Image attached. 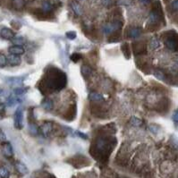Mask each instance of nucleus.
Masks as SVG:
<instances>
[{
    "label": "nucleus",
    "mask_w": 178,
    "mask_h": 178,
    "mask_svg": "<svg viewBox=\"0 0 178 178\" xmlns=\"http://www.w3.org/2000/svg\"><path fill=\"white\" fill-rule=\"evenodd\" d=\"M115 143H116V140L114 137L99 136L95 141L94 147H92V149L94 150L92 156L99 157L100 159L107 158L109 156V153L112 151Z\"/></svg>",
    "instance_id": "obj_2"
},
{
    "label": "nucleus",
    "mask_w": 178,
    "mask_h": 178,
    "mask_svg": "<svg viewBox=\"0 0 178 178\" xmlns=\"http://www.w3.org/2000/svg\"><path fill=\"white\" fill-rule=\"evenodd\" d=\"M42 107L47 110V111H50L53 109L54 107V103H53V100L49 99H46L43 102H42Z\"/></svg>",
    "instance_id": "obj_19"
},
{
    "label": "nucleus",
    "mask_w": 178,
    "mask_h": 178,
    "mask_svg": "<svg viewBox=\"0 0 178 178\" xmlns=\"http://www.w3.org/2000/svg\"><path fill=\"white\" fill-rule=\"evenodd\" d=\"M0 36L5 39H13L15 33L9 28H3L0 30Z\"/></svg>",
    "instance_id": "obj_7"
},
{
    "label": "nucleus",
    "mask_w": 178,
    "mask_h": 178,
    "mask_svg": "<svg viewBox=\"0 0 178 178\" xmlns=\"http://www.w3.org/2000/svg\"><path fill=\"white\" fill-rule=\"evenodd\" d=\"M14 127L18 130L22 129L23 127V114L21 107H19L14 113Z\"/></svg>",
    "instance_id": "obj_5"
},
{
    "label": "nucleus",
    "mask_w": 178,
    "mask_h": 178,
    "mask_svg": "<svg viewBox=\"0 0 178 178\" xmlns=\"http://www.w3.org/2000/svg\"><path fill=\"white\" fill-rule=\"evenodd\" d=\"M72 8H73L74 12H75L77 15H81V14H83V10H82L81 6H80L77 2H75V1H74V2L72 3Z\"/></svg>",
    "instance_id": "obj_21"
},
{
    "label": "nucleus",
    "mask_w": 178,
    "mask_h": 178,
    "mask_svg": "<svg viewBox=\"0 0 178 178\" xmlns=\"http://www.w3.org/2000/svg\"><path fill=\"white\" fill-rule=\"evenodd\" d=\"M141 29L139 27H135V28H131L129 30V37L131 38H137L141 36Z\"/></svg>",
    "instance_id": "obj_16"
},
{
    "label": "nucleus",
    "mask_w": 178,
    "mask_h": 178,
    "mask_svg": "<svg viewBox=\"0 0 178 178\" xmlns=\"http://www.w3.org/2000/svg\"><path fill=\"white\" fill-rule=\"evenodd\" d=\"M13 43L14 44V45H18V46H22L24 42H25V40H24V38L22 37H18V38H13Z\"/></svg>",
    "instance_id": "obj_28"
},
{
    "label": "nucleus",
    "mask_w": 178,
    "mask_h": 178,
    "mask_svg": "<svg viewBox=\"0 0 178 178\" xmlns=\"http://www.w3.org/2000/svg\"><path fill=\"white\" fill-rule=\"evenodd\" d=\"M132 47H133V50H134L135 55H141V54H143V53H146V46L143 43L134 42Z\"/></svg>",
    "instance_id": "obj_8"
},
{
    "label": "nucleus",
    "mask_w": 178,
    "mask_h": 178,
    "mask_svg": "<svg viewBox=\"0 0 178 178\" xmlns=\"http://www.w3.org/2000/svg\"><path fill=\"white\" fill-rule=\"evenodd\" d=\"M15 168L16 170L18 171L20 174H22V175H26V174H28L29 170L27 168V167L23 164V163H22V162H20V161H17L16 163H15Z\"/></svg>",
    "instance_id": "obj_14"
},
{
    "label": "nucleus",
    "mask_w": 178,
    "mask_h": 178,
    "mask_svg": "<svg viewBox=\"0 0 178 178\" xmlns=\"http://www.w3.org/2000/svg\"><path fill=\"white\" fill-rule=\"evenodd\" d=\"M7 63L12 66H19L21 64V58H20L19 56L11 54V55L7 56Z\"/></svg>",
    "instance_id": "obj_11"
},
{
    "label": "nucleus",
    "mask_w": 178,
    "mask_h": 178,
    "mask_svg": "<svg viewBox=\"0 0 178 178\" xmlns=\"http://www.w3.org/2000/svg\"><path fill=\"white\" fill-rule=\"evenodd\" d=\"M6 63H7V57L3 54H0V67H4L6 65Z\"/></svg>",
    "instance_id": "obj_30"
},
{
    "label": "nucleus",
    "mask_w": 178,
    "mask_h": 178,
    "mask_svg": "<svg viewBox=\"0 0 178 178\" xmlns=\"http://www.w3.org/2000/svg\"><path fill=\"white\" fill-rule=\"evenodd\" d=\"M122 26L123 22L121 21H115L111 23L106 24L103 27V31L104 33H106V34H111L115 31L119 30L120 29L122 28Z\"/></svg>",
    "instance_id": "obj_4"
},
{
    "label": "nucleus",
    "mask_w": 178,
    "mask_h": 178,
    "mask_svg": "<svg viewBox=\"0 0 178 178\" xmlns=\"http://www.w3.org/2000/svg\"><path fill=\"white\" fill-rule=\"evenodd\" d=\"M165 44L169 50L178 51V32L175 30H169L166 33Z\"/></svg>",
    "instance_id": "obj_3"
},
{
    "label": "nucleus",
    "mask_w": 178,
    "mask_h": 178,
    "mask_svg": "<svg viewBox=\"0 0 178 178\" xmlns=\"http://www.w3.org/2000/svg\"><path fill=\"white\" fill-rule=\"evenodd\" d=\"M160 47V41L158 40L157 38H152L150 40V47L152 49H157L158 47Z\"/></svg>",
    "instance_id": "obj_27"
},
{
    "label": "nucleus",
    "mask_w": 178,
    "mask_h": 178,
    "mask_svg": "<svg viewBox=\"0 0 178 178\" xmlns=\"http://www.w3.org/2000/svg\"><path fill=\"white\" fill-rule=\"evenodd\" d=\"M66 38L69 39H75L76 38V32L75 31H67L66 33Z\"/></svg>",
    "instance_id": "obj_32"
},
{
    "label": "nucleus",
    "mask_w": 178,
    "mask_h": 178,
    "mask_svg": "<svg viewBox=\"0 0 178 178\" xmlns=\"http://www.w3.org/2000/svg\"><path fill=\"white\" fill-rule=\"evenodd\" d=\"M121 50H122L123 54V56L124 57L126 58V59H129L130 57H131V51H130V46H129V44L128 43H123L122 45V47H121Z\"/></svg>",
    "instance_id": "obj_17"
},
{
    "label": "nucleus",
    "mask_w": 178,
    "mask_h": 178,
    "mask_svg": "<svg viewBox=\"0 0 178 178\" xmlns=\"http://www.w3.org/2000/svg\"><path fill=\"white\" fill-rule=\"evenodd\" d=\"M23 80H24V78H22V77H10L6 79V82L10 86H14V87L18 86L19 87L22 84Z\"/></svg>",
    "instance_id": "obj_9"
},
{
    "label": "nucleus",
    "mask_w": 178,
    "mask_h": 178,
    "mask_svg": "<svg viewBox=\"0 0 178 178\" xmlns=\"http://www.w3.org/2000/svg\"><path fill=\"white\" fill-rule=\"evenodd\" d=\"M10 173L8 169L5 167H0V177L1 178H9Z\"/></svg>",
    "instance_id": "obj_23"
},
{
    "label": "nucleus",
    "mask_w": 178,
    "mask_h": 178,
    "mask_svg": "<svg viewBox=\"0 0 178 178\" xmlns=\"http://www.w3.org/2000/svg\"><path fill=\"white\" fill-rule=\"evenodd\" d=\"M171 7L174 11H178V0H175L171 4Z\"/></svg>",
    "instance_id": "obj_34"
},
{
    "label": "nucleus",
    "mask_w": 178,
    "mask_h": 178,
    "mask_svg": "<svg viewBox=\"0 0 178 178\" xmlns=\"http://www.w3.org/2000/svg\"><path fill=\"white\" fill-rule=\"evenodd\" d=\"M21 102H22V99H19V98L9 97L8 99H7V105L8 106H13V105H15L16 103H21Z\"/></svg>",
    "instance_id": "obj_26"
},
{
    "label": "nucleus",
    "mask_w": 178,
    "mask_h": 178,
    "mask_svg": "<svg viewBox=\"0 0 178 178\" xmlns=\"http://www.w3.org/2000/svg\"><path fill=\"white\" fill-rule=\"evenodd\" d=\"M119 39H120V37H119V36L111 37L109 38V42H117V41H119Z\"/></svg>",
    "instance_id": "obj_37"
},
{
    "label": "nucleus",
    "mask_w": 178,
    "mask_h": 178,
    "mask_svg": "<svg viewBox=\"0 0 178 178\" xmlns=\"http://www.w3.org/2000/svg\"><path fill=\"white\" fill-rule=\"evenodd\" d=\"M8 52L12 55H16V56H21L24 53V48L22 46H18V45H14L8 48Z\"/></svg>",
    "instance_id": "obj_10"
},
{
    "label": "nucleus",
    "mask_w": 178,
    "mask_h": 178,
    "mask_svg": "<svg viewBox=\"0 0 178 178\" xmlns=\"http://www.w3.org/2000/svg\"><path fill=\"white\" fill-rule=\"evenodd\" d=\"M81 73H82V75H83V76L87 77V76H90V75H91L93 74V70H92V68L91 66H87V65H83L81 67Z\"/></svg>",
    "instance_id": "obj_18"
},
{
    "label": "nucleus",
    "mask_w": 178,
    "mask_h": 178,
    "mask_svg": "<svg viewBox=\"0 0 178 178\" xmlns=\"http://www.w3.org/2000/svg\"><path fill=\"white\" fill-rule=\"evenodd\" d=\"M89 99L91 100V101H95V102H99V101H103L104 98L100 93L91 92V93L89 94Z\"/></svg>",
    "instance_id": "obj_15"
},
{
    "label": "nucleus",
    "mask_w": 178,
    "mask_h": 178,
    "mask_svg": "<svg viewBox=\"0 0 178 178\" xmlns=\"http://www.w3.org/2000/svg\"><path fill=\"white\" fill-rule=\"evenodd\" d=\"M75 132L78 137H80V138H82V139H84V140H87V139H88V135H86L84 132H83V131H75Z\"/></svg>",
    "instance_id": "obj_33"
},
{
    "label": "nucleus",
    "mask_w": 178,
    "mask_h": 178,
    "mask_svg": "<svg viewBox=\"0 0 178 178\" xmlns=\"http://www.w3.org/2000/svg\"><path fill=\"white\" fill-rule=\"evenodd\" d=\"M29 129L32 135H37L38 133V126L34 123H30V126H29Z\"/></svg>",
    "instance_id": "obj_25"
},
{
    "label": "nucleus",
    "mask_w": 178,
    "mask_h": 178,
    "mask_svg": "<svg viewBox=\"0 0 178 178\" xmlns=\"http://www.w3.org/2000/svg\"><path fill=\"white\" fill-rule=\"evenodd\" d=\"M102 2H103V4L105 6H109V5H111V0H102Z\"/></svg>",
    "instance_id": "obj_40"
},
{
    "label": "nucleus",
    "mask_w": 178,
    "mask_h": 178,
    "mask_svg": "<svg viewBox=\"0 0 178 178\" xmlns=\"http://www.w3.org/2000/svg\"><path fill=\"white\" fill-rule=\"evenodd\" d=\"M6 141V134L4 133V131L0 129V141L3 142V141Z\"/></svg>",
    "instance_id": "obj_35"
},
{
    "label": "nucleus",
    "mask_w": 178,
    "mask_h": 178,
    "mask_svg": "<svg viewBox=\"0 0 178 178\" xmlns=\"http://www.w3.org/2000/svg\"><path fill=\"white\" fill-rule=\"evenodd\" d=\"M28 88H22V87H17L14 90V93L16 96H22L23 94H25L27 92Z\"/></svg>",
    "instance_id": "obj_22"
},
{
    "label": "nucleus",
    "mask_w": 178,
    "mask_h": 178,
    "mask_svg": "<svg viewBox=\"0 0 178 178\" xmlns=\"http://www.w3.org/2000/svg\"><path fill=\"white\" fill-rule=\"evenodd\" d=\"M67 78L66 75L60 69L52 67L47 69L46 75L43 78V83H40V86H43V89H40L41 92L46 91H57L66 87Z\"/></svg>",
    "instance_id": "obj_1"
},
{
    "label": "nucleus",
    "mask_w": 178,
    "mask_h": 178,
    "mask_svg": "<svg viewBox=\"0 0 178 178\" xmlns=\"http://www.w3.org/2000/svg\"><path fill=\"white\" fill-rule=\"evenodd\" d=\"M82 57H83V56H82L81 54H79V53H74V54H72L71 56H70L71 60H72L73 62H75V63H77L80 59H82Z\"/></svg>",
    "instance_id": "obj_29"
},
{
    "label": "nucleus",
    "mask_w": 178,
    "mask_h": 178,
    "mask_svg": "<svg viewBox=\"0 0 178 178\" xmlns=\"http://www.w3.org/2000/svg\"><path fill=\"white\" fill-rule=\"evenodd\" d=\"M25 6L24 0H13V6L16 10L22 9Z\"/></svg>",
    "instance_id": "obj_20"
},
{
    "label": "nucleus",
    "mask_w": 178,
    "mask_h": 178,
    "mask_svg": "<svg viewBox=\"0 0 178 178\" xmlns=\"http://www.w3.org/2000/svg\"><path fill=\"white\" fill-rule=\"evenodd\" d=\"M120 3L123 4L124 6H129V5H130V1H129V0H121Z\"/></svg>",
    "instance_id": "obj_39"
},
{
    "label": "nucleus",
    "mask_w": 178,
    "mask_h": 178,
    "mask_svg": "<svg viewBox=\"0 0 178 178\" xmlns=\"http://www.w3.org/2000/svg\"><path fill=\"white\" fill-rule=\"evenodd\" d=\"M54 129V126H53V123L51 122H45L42 126L40 127V132L42 133V135L44 137H48L49 135H51L52 131Z\"/></svg>",
    "instance_id": "obj_6"
},
{
    "label": "nucleus",
    "mask_w": 178,
    "mask_h": 178,
    "mask_svg": "<svg viewBox=\"0 0 178 178\" xmlns=\"http://www.w3.org/2000/svg\"><path fill=\"white\" fill-rule=\"evenodd\" d=\"M51 8H52V6H51L50 3L44 2V3L42 4V10H43L44 12H49V11L51 10Z\"/></svg>",
    "instance_id": "obj_31"
},
{
    "label": "nucleus",
    "mask_w": 178,
    "mask_h": 178,
    "mask_svg": "<svg viewBox=\"0 0 178 178\" xmlns=\"http://www.w3.org/2000/svg\"><path fill=\"white\" fill-rule=\"evenodd\" d=\"M173 120H174V122L178 123V111H176V112L174 113V115H173Z\"/></svg>",
    "instance_id": "obj_38"
},
{
    "label": "nucleus",
    "mask_w": 178,
    "mask_h": 178,
    "mask_svg": "<svg viewBox=\"0 0 178 178\" xmlns=\"http://www.w3.org/2000/svg\"><path fill=\"white\" fill-rule=\"evenodd\" d=\"M2 147H3V153L5 154V156L6 157H12L13 156V154H14V151H13V148H12V145L10 144L9 142H5L3 145H2Z\"/></svg>",
    "instance_id": "obj_12"
},
{
    "label": "nucleus",
    "mask_w": 178,
    "mask_h": 178,
    "mask_svg": "<svg viewBox=\"0 0 178 178\" xmlns=\"http://www.w3.org/2000/svg\"><path fill=\"white\" fill-rule=\"evenodd\" d=\"M139 1L142 5H148V4H150V0H139Z\"/></svg>",
    "instance_id": "obj_41"
},
{
    "label": "nucleus",
    "mask_w": 178,
    "mask_h": 178,
    "mask_svg": "<svg viewBox=\"0 0 178 178\" xmlns=\"http://www.w3.org/2000/svg\"><path fill=\"white\" fill-rule=\"evenodd\" d=\"M75 115H76V106L73 105V106H71V107H70V108L68 109V111L66 112L65 117H66L68 121H72V120H74Z\"/></svg>",
    "instance_id": "obj_13"
},
{
    "label": "nucleus",
    "mask_w": 178,
    "mask_h": 178,
    "mask_svg": "<svg viewBox=\"0 0 178 178\" xmlns=\"http://www.w3.org/2000/svg\"><path fill=\"white\" fill-rule=\"evenodd\" d=\"M11 24L13 25V27L14 28H15L16 30H18V29L21 28V24L17 22H11Z\"/></svg>",
    "instance_id": "obj_36"
},
{
    "label": "nucleus",
    "mask_w": 178,
    "mask_h": 178,
    "mask_svg": "<svg viewBox=\"0 0 178 178\" xmlns=\"http://www.w3.org/2000/svg\"><path fill=\"white\" fill-rule=\"evenodd\" d=\"M130 123L133 126H141L142 124V121H141L140 118L138 117H135V116H131V119H130Z\"/></svg>",
    "instance_id": "obj_24"
}]
</instances>
